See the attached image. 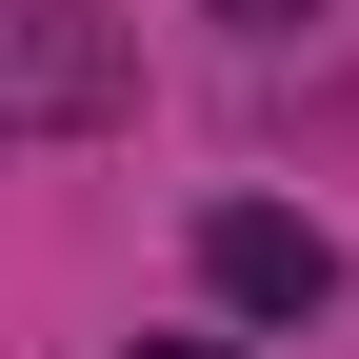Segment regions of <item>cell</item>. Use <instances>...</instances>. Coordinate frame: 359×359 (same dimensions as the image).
<instances>
[{
  "instance_id": "cell-2",
  "label": "cell",
  "mask_w": 359,
  "mask_h": 359,
  "mask_svg": "<svg viewBox=\"0 0 359 359\" xmlns=\"http://www.w3.org/2000/svg\"><path fill=\"white\" fill-rule=\"evenodd\" d=\"M200 280L259 299V320H320V299H339V240H320V219H280V200H219V219H200Z\"/></svg>"
},
{
  "instance_id": "cell-1",
  "label": "cell",
  "mask_w": 359,
  "mask_h": 359,
  "mask_svg": "<svg viewBox=\"0 0 359 359\" xmlns=\"http://www.w3.org/2000/svg\"><path fill=\"white\" fill-rule=\"evenodd\" d=\"M120 100V40L80 0H0V120H100Z\"/></svg>"
},
{
  "instance_id": "cell-4",
  "label": "cell",
  "mask_w": 359,
  "mask_h": 359,
  "mask_svg": "<svg viewBox=\"0 0 359 359\" xmlns=\"http://www.w3.org/2000/svg\"><path fill=\"white\" fill-rule=\"evenodd\" d=\"M219 20H299V0H219Z\"/></svg>"
},
{
  "instance_id": "cell-3",
  "label": "cell",
  "mask_w": 359,
  "mask_h": 359,
  "mask_svg": "<svg viewBox=\"0 0 359 359\" xmlns=\"http://www.w3.org/2000/svg\"><path fill=\"white\" fill-rule=\"evenodd\" d=\"M140 359H240V339H140Z\"/></svg>"
}]
</instances>
